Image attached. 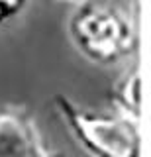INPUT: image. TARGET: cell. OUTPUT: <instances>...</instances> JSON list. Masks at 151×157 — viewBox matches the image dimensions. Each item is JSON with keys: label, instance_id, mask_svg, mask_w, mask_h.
<instances>
[{"label": "cell", "instance_id": "1", "mask_svg": "<svg viewBox=\"0 0 151 157\" xmlns=\"http://www.w3.org/2000/svg\"><path fill=\"white\" fill-rule=\"evenodd\" d=\"M0 157H28V144L12 124H0Z\"/></svg>", "mask_w": 151, "mask_h": 157}]
</instances>
